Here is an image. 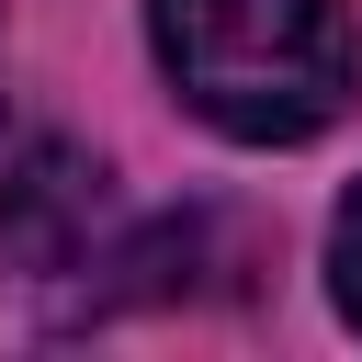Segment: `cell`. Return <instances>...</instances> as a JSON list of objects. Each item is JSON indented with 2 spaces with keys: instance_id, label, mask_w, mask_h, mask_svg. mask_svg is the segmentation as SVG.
<instances>
[{
  "instance_id": "1",
  "label": "cell",
  "mask_w": 362,
  "mask_h": 362,
  "mask_svg": "<svg viewBox=\"0 0 362 362\" xmlns=\"http://www.w3.org/2000/svg\"><path fill=\"white\" fill-rule=\"evenodd\" d=\"M170 90L238 147H305L362 90L351 0H147Z\"/></svg>"
},
{
  "instance_id": "2",
  "label": "cell",
  "mask_w": 362,
  "mask_h": 362,
  "mask_svg": "<svg viewBox=\"0 0 362 362\" xmlns=\"http://www.w3.org/2000/svg\"><path fill=\"white\" fill-rule=\"evenodd\" d=\"M328 294H339V317L362 328V192H351L339 226H328Z\"/></svg>"
}]
</instances>
